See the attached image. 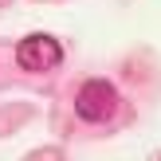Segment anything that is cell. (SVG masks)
<instances>
[{"label":"cell","mask_w":161,"mask_h":161,"mask_svg":"<svg viewBox=\"0 0 161 161\" xmlns=\"http://www.w3.org/2000/svg\"><path fill=\"white\" fill-rule=\"evenodd\" d=\"M75 114L83 122H110L118 114V91L106 79H86L75 94Z\"/></svg>","instance_id":"1"},{"label":"cell","mask_w":161,"mask_h":161,"mask_svg":"<svg viewBox=\"0 0 161 161\" xmlns=\"http://www.w3.org/2000/svg\"><path fill=\"white\" fill-rule=\"evenodd\" d=\"M16 63H20V71H31V75H39V71H55L63 63V47H59L55 36L31 31V36H24L20 43H16Z\"/></svg>","instance_id":"2"}]
</instances>
